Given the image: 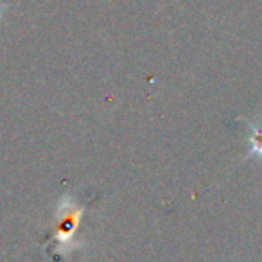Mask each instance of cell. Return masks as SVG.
Returning <instances> with one entry per match:
<instances>
[{"instance_id": "obj_1", "label": "cell", "mask_w": 262, "mask_h": 262, "mask_svg": "<svg viewBox=\"0 0 262 262\" xmlns=\"http://www.w3.org/2000/svg\"><path fill=\"white\" fill-rule=\"evenodd\" d=\"M84 207H81L70 194L59 200L58 208L54 215V230H52V239L56 243V251L59 255H69L76 250L79 244L76 243V232L79 228L81 217H83Z\"/></svg>"}, {"instance_id": "obj_2", "label": "cell", "mask_w": 262, "mask_h": 262, "mask_svg": "<svg viewBox=\"0 0 262 262\" xmlns=\"http://www.w3.org/2000/svg\"><path fill=\"white\" fill-rule=\"evenodd\" d=\"M246 127H248L246 158L262 160V115L255 120H246Z\"/></svg>"}]
</instances>
